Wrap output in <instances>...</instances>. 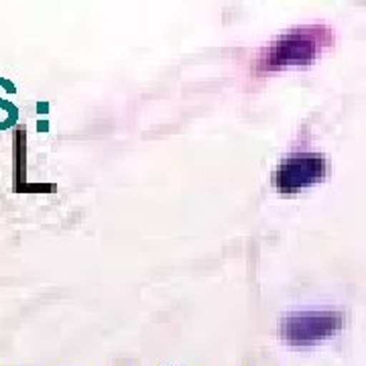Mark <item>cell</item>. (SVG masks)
I'll return each mask as SVG.
<instances>
[{"instance_id":"cell-3","label":"cell","mask_w":366,"mask_h":366,"mask_svg":"<svg viewBox=\"0 0 366 366\" xmlns=\"http://www.w3.org/2000/svg\"><path fill=\"white\" fill-rule=\"evenodd\" d=\"M342 314L334 312H307V314H291L283 320L281 332L285 340L293 344H310L322 340L338 332L342 326Z\"/></svg>"},{"instance_id":"cell-2","label":"cell","mask_w":366,"mask_h":366,"mask_svg":"<svg viewBox=\"0 0 366 366\" xmlns=\"http://www.w3.org/2000/svg\"><path fill=\"white\" fill-rule=\"evenodd\" d=\"M330 171V161L322 153L295 151L274 169L273 185L281 194H297L315 183L324 182Z\"/></svg>"},{"instance_id":"cell-1","label":"cell","mask_w":366,"mask_h":366,"mask_svg":"<svg viewBox=\"0 0 366 366\" xmlns=\"http://www.w3.org/2000/svg\"><path fill=\"white\" fill-rule=\"evenodd\" d=\"M332 43H334V33L330 26H295L262 49L257 67L261 71H279L287 67L310 66Z\"/></svg>"}]
</instances>
